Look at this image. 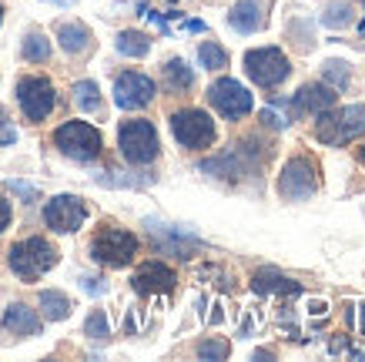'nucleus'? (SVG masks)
I'll return each mask as SVG.
<instances>
[{"mask_svg": "<svg viewBox=\"0 0 365 362\" xmlns=\"http://www.w3.org/2000/svg\"><path fill=\"white\" fill-rule=\"evenodd\" d=\"M91 255H94V262L108 265V268H124L138 255V238L118 225H101L98 235L91 238Z\"/></svg>", "mask_w": 365, "mask_h": 362, "instance_id": "3", "label": "nucleus"}, {"mask_svg": "<svg viewBox=\"0 0 365 362\" xmlns=\"http://www.w3.org/2000/svg\"><path fill=\"white\" fill-rule=\"evenodd\" d=\"M165 84L171 91H188L195 84V74H191V67L181 61V57H171L165 64Z\"/></svg>", "mask_w": 365, "mask_h": 362, "instance_id": "22", "label": "nucleus"}, {"mask_svg": "<svg viewBox=\"0 0 365 362\" xmlns=\"http://www.w3.org/2000/svg\"><path fill=\"white\" fill-rule=\"evenodd\" d=\"M359 154H362V165H365V144H362V151H359Z\"/></svg>", "mask_w": 365, "mask_h": 362, "instance_id": "37", "label": "nucleus"}, {"mask_svg": "<svg viewBox=\"0 0 365 362\" xmlns=\"http://www.w3.org/2000/svg\"><path fill=\"white\" fill-rule=\"evenodd\" d=\"M365 131V104H349V108H325L319 111V121H315V138L322 144H332V148H342V144L362 138Z\"/></svg>", "mask_w": 365, "mask_h": 362, "instance_id": "1", "label": "nucleus"}, {"mask_svg": "<svg viewBox=\"0 0 365 362\" xmlns=\"http://www.w3.org/2000/svg\"><path fill=\"white\" fill-rule=\"evenodd\" d=\"M84 336H88V339H108V336H111V326H108V316H104V312H101V308H94V312H91L88 318H84Z\"/></svg>", "mask_w": 365, "mask_h": 362, "instance_id": "27", "label": "nucleus"}, {"mask_svg": "<svg viewBox=\"0 0 365 362\" xmlns=\"http://www.w3.org/2000/svg\"><path fill=\"white\" fill-rule=\"evenodd\" d=\"M175 282H178L175 272H171L165 262H144L131 278V286L138 296H165V292L175 288Z\"/></svg>", "mask_w": 365, "mask_h": 362, "instance_id": "13", "label": "nucleus"}, {"mask_svg": "<svg viewBox=\"0 0 365 362\" xmlns=\"http://www.w3.org/2000/svg\"><path fill=\"white\" fill-rule=\"evenodd\" d=\"M11 188H14V191H17V195H24V198H27V201H31V198H37V191H34L31 185H24V181H11Z\"/></svg>", "mask_w": 365, "mask_h": 362, "instance_id": "34", "label": "nucleus"}, {"mask_svg": "<svg viewBox=\"0 0 365 362\" xmlns=\"http://www.w3.org/2000/svg\"><path fill=\"white\" fill-rule=\"evenodd\" d=\"M17 134H14V128H7V114H4V108H0V144H11Z\"/></svg>", "mask_w": 365, "mask_h": 362, "instance_id": "32", "label": "nucleus"}, {"mask_svg": "<svg viewBox=\"0 0 365 362\" xmlns=\"http://www.w3.org/2000/svg\"><path fill=\"white\" fill-rule=\"evenodd\" d=\"M71 298L64 296V292H54V288H44L41 292V312H44V318H51V322H61V318L71 316Z\"/></svg>", "mask_w": 365, "mask_h": 362, "instance_id": "20", "label": "nucleus"}, {"mask_svg": "<svg viewBox=\"0 0 365 362\" xmlns=\"http://www.w3.org/2000/svg\"><path fill=\"white\" fill-rule=\"evenodd\" d=\"M81 286H84V292H88V296H104V282H101V278H81Z\"/></svg>", "mask_w": 365, "mask_h": 362, "instance_id": "31", "label": "nucleus"}, {"mask_svg": "<svg viewBox=\"0 0 365 362\" xmlns=\"http://www.w3.org/2000/svg\"><path fill=\"white\" fill-rule=\"evenodd\" d=\"M148 228L155 235V245L158 248H165V252H175L178 258H191V252L198 248V238L188 235V231L181 228H171V225H161V221H148Z\"/></svg>", "mask_w": 365, "mask_h": 362, "instance_id": "14", "label": "nucleus"}, {"mask_svg": "<svg viewBox=\"0 0 365 362\" xmlns=\"http://www.w3.org/2000/svg\"><path fill=\"white\" fill-rule=\"evenodd\" d=\"M198 356H201V359H228V342H218V339L201 342Z\"/></svg>", "mask_w": 365, "mask_h": 362, "instance_id": "29", "label": "nucleus"}, {"mask_svg": "<svg viewBox=\"0 0 365 362\" xmlns=\"http://www.w3.org/2000/svg\"><path fill=\"white\" fill-rule=\"evenodd\" d=\"M88 218V205L74 195H57L44 205V221L51 231H61V235H71L78 231Z\"/></svg>", "mask_w": 365, "mask_h": 362, "instance_id": "11", "label": "nucleus"}, {"mask_svg": "<svg viewBox=\"0 0 365 362\" xmlns=\"http://www.w3.org/2000/svg\"><path fill=\"white\" fill-rule=\"evenodd\" d=\"M0 21H4V7H0Z\"/></svg>", "mask_w": 365, "mask_h": 362, "instance_id": "38", "label": "nucleus"}, {"mask_svg": "<svg viewBox=\"0 0 365 362\" xmlns=\"http://www.w3.org/2000/svg\"><path fill=\"white\" fill-rule=\"evenodd\" d=\"M252 288L258 296H302L299 282L282 275L278 268H258V272L252 275Z\"/></svg>", "mask_w": 365, "mask_h": 362, "instance_id": "17", "label": "nucleus"}, {"mask_svg": "<svg viewBox=\"0 0 365 362\" xmlns=\"http://www.w3.org/2000/svg\"><path fill=\"white\" fill-rule=\"evenodd\" d=\"M57 41H61V47H64L67 54H81V51L91 47V31L78 21H67L57 27Z\"/></svg>", "mask_w": 365, "mask_h": 362, "instance_id": "19", "label": "nucleus"}, {"mask_svg": "<svg viewBox=\"0 0 365 362\" xmlns=\"http://www.w3.org/2000/svg\"><path fill=\"white\" fill-rule=\"evenodd\" d=\"M118 148L131 165H151L158 158V131L151 121H124L121 131H118Z\"/></svg>", "mask_w": 365, "mask_h": 362, "instance_id": "5", "label": "nucleus"}, {"mask_svg": "<svg viewBox=\"0 0 365 362\" xmlns=\"http://www.w3.org/2000/svg\"><path fill=\"white\" fill-rule=\"evenodd\" d=\"M335 88H329V84H305V88H299V94L292 98V111L295 114H319V111L332 108L335 104Z\"/></svg>", "mask_w": 365, "mask_h": 362, "instance_id": "15", "label": "nucleus"}, {"mask_svg": "<svg viewBox=\"0 0 365 362\" xmlns=\"http://www.w3.org/2000/svg\"><path fill=\"white\" fill-rule=\"evenodd\" d=\"M262 121H265L268 128H275V131H282V128H288V118H278V114H275V111H272V108H265V111H262Z\"/></svg>", "mask_w": 365, "mask_h": 362, "instance_id": "30", "label": "nucleus"}, {"mask_svg": "<svg viewBox=\"0 0 365 362\" xmlns=\"http://www.w3.org/2000/svg\"><path fill=\"white\" fill-rule=\"evenodd\" d=\"M155 81L148 74H138V71H124L118 81H114V104L121 111H138L148 108L155 101Z\"/></svg>", "mask_w": 365, "mask_h": 362, "instance_id": "12", "label": "nucleus"}, {"mask_svg": "<svg viewBox=\"0 0 365 362\" xmlns=\"http://www.w3.org/2000/svg\"><path fill=\"white\" fill-rule=\"evenodd\" d=\"M322 24L325 27H332V31H342L352 24V4L349 0H332V4H325V11H322Z\"/></svg>", "mask_w": 365, "mask_h": 362, "instance_id": "23", "label": "nucleus"}, {"mask_svg": "<svg viewBox=\"0 0 365 362\" xmlns=\"http://www.w3.org/2000/svg\"><path fill=\"white\" fill-rule=\"evenodd\" d=\"M325 84L335 91L349 88V64L345 61H325Z\"/></svg>", "mask_w": 365, "mask_h": 362, "instance_id": "28", "label": "nucleus"}, {"mask_svg": "<svg viewBox=\"0 0 365 362\" xmlns=\"http://www.w3.org/2000/svg\"><path fill=\"white\" fill-rule=\"evenodd\" d=\"M319 191V168L312 158H292L278 175V195L288 201H305Z\"/></svg>", "mask_w": 365, "mask_h": 362, "instance_id": "8", "label": "nucleus"}, {"mask_svg": "<svg viewBox=\"0 0 365 362\" xmlns=\"http://www.w3.org/2000/svg\"><path fill=\"white\" fill-rule=\"evenodd\" d=\"M74 104H78L81 111H98L101 108L98 84H94V81H78V84H74Z\"/></svg>", "mask_w": 365, "mask_h": 362, "instance_id": "26", "label": "nucleus"}, {"mask_svg": "<svg viewBox=\"0 0 365 362\" xmlns=\"http://www.w3.org/2000/svg\"><path fill=\"white\" fill-rule=\"evenodd\" d=\"M7 225H11V201L0 195V231L7 228Z\"/></svg>", "mask_w": 365, "mask_h": 362, "instance_id": "33", "label": "nucleus"}, {"mask_svg": "<svg viewBox=\"0 0 365 362\" xmlns=\"http://www.w3.org/2000/svg\"><path fill=\"white\" fill-rule=\"evenodd\" d=\"M245 71H248V77L258 88H275L292 74V64H288V57L278 47H258V51L245 54Z\"/></svg>", "mask_w": 365, "mask_h": 362, "instance_id": "7", "label": "nucleus"}, {"mask_svg": "<svg viewBox=\"0 0 365 362\" xmlns=\"http://www.w3.org/2000/svg\"><path fill=\"white\" fill-rule=\"evenodd\" d=\"M362 332H365V306H362Z\"/></svg>", "mask_w": 365, "mask_h": 362, "instance_id": "36", "label": "nucleus"}, {"mask_svg": "<svg viewBox=\"0 0 365 362\" xmlns=\"http://www.w3.org/2000/svg\"><path fill=\"white\" fill-rule=\"evenodd\" d=\"M0 326H4V332H11V336L27 339V336H37V332H41V316H37L31 306L14 302V306H7V312H4V318H0Z\"/></svg>", "mask_w": 365, "mask_h": 362, "instance_id": "16", "label": "nucleus"}, {"mask_svg": "<svg viewBox=\"0 0 365 362\" xmlns=\"http://www.w3.org/2000/svg\"><path fill=\"white\" fill-rule=\"evenodd\" d=\"M7 262H11V268H14L17 278L34 282V278H41V275L51 272V268L57 265V248L47 238L34 235V238H24V241L14 245L11 255H7Z\"/></svg>", "mask_w": 365, "mask_h": 362, "instance_id": "2", "label": "nucleus"}, {"mask_svg": "<svg viewBox=\"0 0 365 362\" xmlns=\"http://www.w3.org/2000/svg\"><path fill=\"white\" fill-rule=\"evenodd\" d=\"M114 47H118V54H124V57H144L151 51V37L141 31H121L118 41H114Z\"/></svg>", "mask_w": 365, "mask_h": 362, "instance_id": "21", "label": "nucleus"}, {"mask_svg": "<svg viewBox=\"0 0 365 362\" xmlns=\"http://www.w3.org/2000/svg\"><path fill=\"white\" fill-rule=\"evenodd\" d=\"M181 27H185V31H191V34H205V21H185Z\"/></svg>", "mask_w": 365, "mask_h": 362, "instance_id": "35", "label": "nucleus"}, {"mask_svg": "<svg viewBox=\"0 0 365 362\" xmlns=\"http://www.w3.org/2000/svg\"><path fill=\"white\" fill-rule=\"evenodd\" d=\"M228 24L238 34H255L265 27V7L262 0H238L232 11H228Z\"/></svg>", "mask_w": 365, "mask_h": 362, "instance_id": "18", "label": "nucleus"}, {"mask_svg": "<svg viewBox=\"0 0 365 362\" xmlns=\"http://www.w3.org/2000/svg\"><path fill=\"white\" fill-rule=\"evenodd\" d=\"M17 104H21L24 118L44 121L57 104L54 84H51L47 77H24L21 84H17Z\"/></svg>", "mask_w": 365, "mask_h": 362, "instance_id": "10", "label": "nucleus"}, {"mask_svg": "<svg viewBox=\"0 0 365 362\" xmlns=\"http://www.w3.org/2000/svg\"><path fill=\"white\" fill-rule=\"evenodd\" d=\"M208 101H211V108L218 111L222 118H228V121L245 118V114L252 111V104H255L252 94H248V88L238 84L235 77H218V81L208 88Z\"/></svg>", "mask_w": 365, "mask_h": 362, "instance_id": "9", "label": "nucleus"}, {"mask_svg": "<svg viewBox=\"0 0 365 362\" xmlns=\"http://www.w3.org/2000/svg\"><path fill=\"white\" fill-rule=\"evenodd\" d=\"M171 134L181 148H208L215 141V121L205 114L201 108H185V111H175L171 114Z\"/></svg>", "mask_w": 365, "mask_h": 362, "instance_id": "6", "label": "nucleus"}, {"mask_svg": "<svg viewBox=\"0 0 365 362\" xmlns=\"http://www.w3.org/2000/svg\"><path fill=\"white\" fill-rule=\"evenodd\" d=\"M198 61H201V67H208V71H222V67H228V51H225L218 41H205V44L198 47Z\"/></svg>", "mask_w": 365, "mask_h": 362, "instance_id": "25", "label": "nucleus"}, {"mask_svg": "<svg viewBox=\"0 0 365 362\" xmlns=\"http://www.w3.org/2000/svg\"><path fill=\"white\" fill-rule=\"evenodd\" d=\"M24 57H27L31 64H44L47 57H51V41H47L41 31H31L24 37Z\"/></svg>", "mask_w": 365, "mask_h": 362, "instance_id": "24", "label": "nucleus"}, {"mask_svg": "<svg viewBox=\"0 0 365 362\" xmlns=\"http://www.w3.org/2000/svg\"><path fill=\"white\" fill-rule=\"evenodd\" d=\"M57 151L74 158V161H94L101 154V131L88 121H67L54 131Z\"/></svg>", "mask_w": 365, "mask_h": 362, "instance_id": "4", "label": "nucleus"}]
</instances>
